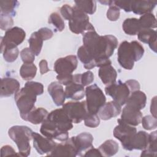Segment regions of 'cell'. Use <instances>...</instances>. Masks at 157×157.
<instances>
[{"label":"cell","mask_w":157,"mask_h":157,"mask_svg":"<svg viewBox=\"0 0 157 157\" xmlns=\"http://www.w3.org/2000/svg\"><path fill=\"white\" fill-rule=\"evenodd\" d=\"M83 46L94 59L96 66L111 64L109 59L118 46V40L113 35L99 36L94 30L83 34Z\"/></svg>","instance_id":"cell-1"},{"label":"cell","mask_w":157,"mask_h":157,"mask_svg":"<svg viewBox=\"0 0 157 157\" xmlns=\"http://www.w3.org/2000/svg\"><path fill=\"white\" fill-rule=\"evenodd\" d=\"M144 48L137 41L129 42L123 41L118 48V61L120 65L126 70H131L134 62L139 61L143 56Z\"/></svg>","instance_id":"cell-2"},{"label":"cell","mask_w":157,"mask_h":157,"mask_svg":"<svg viewBox=\"0 0 157 157\" xmlns=\"http://www.w3.org/2000/svg\"><path fill=\"white\" fill-rule=\"evenodd\" d=\"M33 131L26 126H13L8 131L10 138L15 142L18 149V156H28L30 154V140L33 139Z\"/></svg>","instance_id":"cell-3"},{"label":"cell","mask_w":157,"mask_h":157,"mask_svg":"<svg viewBox=\"0 0 157 157\" xmlns=\"http://www.w3.org/2000/svg\"><path fill=\"white\" fill-rule=\"evenodd\" d=\"M16 105L22 119L35 107L37 94L30 88L24 86L14 96Z\"/></svg>","instance_id":"cell-4"},{"label":"cell","mask_w":157,"mask_h":157,"mask_svg":"<svg viewBox=\"0 0 157 157\" xmlns=\"http://www.w3.org/2000/svg\"><path fill=\"white\" fill-rule=\"evenodd\" d=\"M85 92L88 112L93 114L98 113L106 101V98L103 91L96 84H93L87 86Z\"/></svg>","instance_id":"cell-5"},{"label":"cell","mask_w":157,"mask_h":157,"mask_svg":"<svg viewBox=\"0 0 157 157\" xmlns=\"http://www.w3.org/2000/svg\"><path fill=\"white\" fill-rule=\"evenodd\" d=\"M73 9L72 17L69 20L70 30L77 34H83L86 31L94 30V26L89 21V17L87 14L76 6H74Z\"/></svg>","instance_id":"cell-6"},{"label":"cell","mask_w":157,"mask_h":157,"mask_svg":"<svg viewBox=\"0 0 157 157\" xmlns=\"http://www.w3.org/2000/svg\"><path fill=\"white\" fill-rule=\"evenodd\" d=\"M63 109L71 121L75 124L80 123L89 113L86 101L68 102L63 105Z\"/></svg>","instance_id":"cell-7"},{"label":"cell","mask_w":157,"mask_h":157,"mask_svg":"<svg viewBox=\"0 0 157 157\" xmlns=\"http://www.w3.org/2000/svg\"><path fill=\"white\" fill-rule=\"evenodd\" d=\"M105 93L121 106L126 104L131 92L126 82H122L119 80L117 82L105 86Z\"/></svg>","instance_id":"cell-8"},{"label":"cell","mask_w":157,"mask_h":157,"mask_svg":"<svg viewBox=\"0 0 157 157\" xmlns=\"http://www.w3.org/2000/svg\"><path fill=\"white\" fill-rule=\"evenodd\" d=\"M46 119L61 131H68L73 128L72 122L63 108L52 110L48 113Z\"/></svg>","instance_id":"cell-9"},{"label":"cell","mask_w":157,"mask_h":157,"mask_svg":"<svg viewBox=\"0 0 157 157\" xmlns=\"http://www.w3.org/2000/svg\"><path fill=\"white\" fill-rule=\"evenodd\" d=\"M118 124L113 129L114 137L121 142L124 149H126L132 137L137 132V129L133 126L126 124L119 119L117 120Z\"/></svg>","instance_id":"cell-10"},{"label":"cell","mask_w":157,"mask_h":157,"mask_svg":"<svg viewBox=\"0 0 157 157\" xmlns=\"http://www.w3.org/2000/svg\"><path fill=\"white\" fill-rule=\"evenodd\" d=\"M25 37V31L20 27L15 26L8 29L4 36L1 37V50L6 45L17 47L23 42Z\"/></svg>","instance_id":"cell-11"},{"label":"cell","mask_w":157,"mask_h":157,"mask_svg":"<svg viewBox=\"0 0 157 157\" xmlns=\"http://www.w3.org/2000/svg\"><path fill=\"white\" fill-rule=\"evenodd\" d=\"M78 61L75 55H68L58 58L54 64V70L59 75L72 74L76 69Z\"/></svg>","instance_id":"cell-12"},{"label":"cell","mask_w":157,"mask_h":157,"mask_svg":"<svg viewBox=\"0 0 157 157\" xmlns=\"http://www.w3.org/2000/svg\"><path fill=\"white\" fill-rule=\"evenodd\" d=\"M33 146L40 155L48 154L56 146L57 144L52 139L47 137H43L40 134L33 132Z\"/></svg>","instance_id":"cell-13"},{"label":"cell","mask_w":157,"mask_h":157,"mask_svg":"<svg viewBox=\"0 0 157 157\" xmlns=\"http://www.w3.org/2000/svg\"><path fill=\"white\" fill-rule=\"evenodd\" d=\"M142 118V113L140 110L134 106L126 104L125 107L123 109L121 118L119 120L126 124L136 126L141 123Z\"/></svg>","instance_id":"cell-14"},{"label":"cell","mask_w":157,"mask_h":157,"mask_svg":"<svg viewBox=\"0 0 157 157\" xmlns=\"http://www.w3.org/2000/svg\"><path fill=\"white\" fill-rule=\"evenodd\" d=\"M40 131L43 136L47 137L56 139L61 142L67 140L69 137L67 131H61L58 130L47 119L42 123Z\"/></svg>","instance_id":"cell-15"},{"label":"cell","mask_w":157,"mask_h":157,"mask_svg":"<svg viewBox=\"0 0 157 157\" xmlns=\"http://www.w3.org/2000/svg\"><path fill=\"white\" fill-rule=\"evenodd\" d=\"M47 155L74 157L78 155V151L72 137H71L67 140L57 144L55 148L50 153L47 154Z\"/></svg>","instance_id":"cell-16"},{"label":"cell","mask_w":157,"mask_h":157,"mask_svg":"<svg viewBox=\"0 0 157 157\" xmlns=\"http://www.w3.org/2000/svg\"><path fill=\"white\" fill-rule=\"evenodd\" d=\"M149 142V134L144 131L136 132L131 139L126 150L132 151L133 150H143L147 148Z\"/></svg>","instance_id":"cell-17"},{"label":"cell","mask_w":157,"mask_h":157,"mask_svg":"<svg viewBox=\"0 0 157 157\" xmlns=\"http://www.w3.org/2000/svg\"><path fill=\"white\" fill-rule=\"evenodd\" d=\"M20 85L18 80L11 77H5L1 79L0 96L8 97L16 94L20 90Z\"/></svg>","instance_id":"cell-18"},{"label":"cell","mask_w":157,"mask_h":157,"mask_svg":"<svg viewBox=\"0 0 157 157\" xmlns=\"http://www.w3.org/2000/svg\"><path fill=\"white\" fill-rule=\"evenodd\" d=\"M121 112V105L114 101L105 102L98 111L99 117L103 120H108L118 116Z\"/></svg>","instance_id":"cell-19"},{"label":"cell","mask_w":157,"mask_h":157,"mask_svg":"<svg viewBox=\"0 0 157 157\" xmlns=\"http://www.w3.org/2000/svg\"><path fill=\"white\" fill-rule=\"evenodd\" d=\"M72 139L77 148L78 155L93 147V137L89 132H82L77 136L72 137Z\"/></svg>","instance_id":"cell-20"},{"label":"cell","mask_w":157,"mask_h":157,"mask_svg":"<svg viewBox=\"0 0 157 157\" xmlns=\"http://www.w3.org/2000/svg\"><path fill=\"white\" fill-rule=\"evenodd\" d=\"M47 91L56 105L61 106L64 104L66 96L63 87L61 83L57 82H52L48 85Z\"/></svg>","instance_id":"cell-21"},{"label":"cell","mask_w":157,"mask_h":157,"mask_svg":"<svg viewBox=\"0 0 157 157\" xmlns=\"http://www.w3.org/2000/svg\"><path fill=\"white\" fill-rule=\"evenodd\" d=\"M156 4V1H131V11L137 15H144L150 13L155 7Z\"/></svg>","instance_id":"cell-22"},{"label":"cell","mask_w":157,"mask_h":157,"mask_svg":"<svg viewBox=\"0 0 157 157\" xmlns=\"http://www.w3.org/2000/svg\"><path fill=\"white\" fill-rule=\"evenodd\" d=\"M138 39L143 43L148 44L154 52H156V31L152 29H141L137 33Z\"/></svg>","instance_id":"cell-23"},{"label":"cell","mask_w":157,"mask_h":157,"mask_svg":"<svg viewBox=\"0 0 157 157\" xmlns=\"http://www.w3.org/2000/svg\"><path fill=\"white\" fill-rule=\"evenodd\" d=\"M98 75L102 83L107 86L116 82L117 72L111 64H109L99 68Z\"/></svg>","instance_id":"cell-24"},{"label":"cell","mask_w":157,"mask_h":157,"mask_svg":"<svg viewBox=\"0 0 157 157\" xmlns=\"http://www.w3.org/2000/svg\"><path fill=\"white\" fill-rule=\"evenodd\" d=\"M65 96L66 98L78 101L83 98L85 95L84 86L78 83L72 82L65 88Z\"/></svg>","instance_id":"cell-25"},{"label":"cell","mask_w":157,"mask_h":157,"mask_svg":"<svg viewBox=\"0 0 157 157\" xmlns=\"http://www.w3.org/2000/svg\"><path fill=\"white\" fill-rule=\"evenodd\" d=\"M48 115V111L42 107H34L24 118L23 120L29 121L33 124H38L42 123Z\"/></svg>","instance_id":"cell-26"},{"label":"cell","mask_w":157,"mask_h":157,"mask_svg":"<svg viewBox=\"0 0 157 157\" xmlns=\"http://www.w3.org/2000/svg\"><path fill=\"white\" fill-rule=\"evenodd\" d=\"M146 102V94L143 91L137 90L131 93L126 102V104L134 106L139 110H142L145 107Z\"/></svg>","instance_id":"cell-27"},{"label":"cell","mask_w":157,"mask_h":157,"mask_svg":"<svg viewBox=\"0 0 157 157\" xmlns=\"http://www.w3.org/2000/svg\"><path fill=\"white\" fill-rule=\"evenodd\" d=\"M122 28L124 32L130 36L137 34L139 31L142 29L139 19L136 18H129L124 20L122 24Z\"/></svg>","instance_id":"cell-28"},{"label":"cell","mask_w":157,"mask_h":157,"mask_svg":"<svg viewBox=\"0 0 157 157\" xmlns=\"http://www.w3.org/2000/svg\"><path fill=\"white\" fill-rule=\"evenodd\" d=\"M118 144L112 139L105 140L99 147L102 156L110 157L115 155L118 151Z\"/></svg>","instance_id":"cell-29"},{"label":"cell","mask_w":157,"mask_h":157,"mask_svg":"<svg viewBox=\"0 0 157 157\" xmlns=\"http://www.w3.org/2000/svg\"><path fill=\"white\" fill-rule=\"evenodd\" d=\"M77 56L80 61L83 64L84 67L86 69H91L96 66L94 59L89 54L83 45L80 46L77 50Z\"/></svg>","instance_id":"cell-30"},{"label":"cell","mask_w":157,"mask_h":157,"mask_svg":"<svg viewBox=\"0 0 157 157\" xmlns=\"http://www.w3.org/2000/svg\"><path fill=\"white\" fill-rule=\"evenodd\" d=\"M156 131L149 134L148 145L147 148L143 150L140 156H152L156 157L157 154V140Z\"/></svg>","instance_id":"cell-31"},{"label":"cell","mask_w":157,"mask_h":157,"mask_svg":"<svg viewBox=\"0 0 157 157\" xmlns=\"http://www.w3.org/2000/svg\"><path fill=\"white\" fill-rule=\"evenodd\" d=\"M19 5V2L13 0H1L0 1L1 14L15 16L16 9Z\"/></svg>","instance_id":"cell-32"},{"label":"cell","mask_w":157,"mask_h":157,"mask_svg":"<svg viewBox=\"0 0 157 157\" xmlns=\"http://www.w3.org/2000/svg\"><path fill=\"white\" fill-rule=\"evenodd\" d=\"M43 41L44 40L37 31L33 33L28 39L29 48L35 55L37 56L40 54L43 45Z\"/></svg>","instance_id":"cell-33"},{"label":"cell","mask_w":157,"mask_h":157,"mask_svg":"<svg viewBox=\"0 0 157 157\" xmlns=\"http://www.w3.org/2000/svg\"><path fill=\"white\" fill-rule=\"evenodd\" d=\"M37 72V67L33 63H24L20 69V74L25 80H29L34 78Z\"/></svg>","instance_id":"cell-34"},{"label":"cell","mask_w":157,"mask_h":157,"mask_svg":"<svg viewBox=\"0 0 157 157\" xmlns=\"http://www.w3.org/2000/svg\"><path fill=\"white\" fill-rule=\"evenodd\" d=\"M1 53H2L5 61L12 63L17 59L19 54V50L17 46L6 45L1 50Z\"/></svg>","instance_id":"cell-35"},{"label":"cell","mask_w":157,"mask_h":157,"mask_svg":"<svg viewBox=\"0 0 157 157\" xmlns=\"http://www.w3.org/2000/svg\"><path fill=\"white\" fill-rule=\"evenodd\" d=\"M142 29H153L157 26V22L155 15L151 13H147L142 15L139 19Z\"/></svg>","instance_id":"cell-36"},{"label":"cell","mask_w":157,"mask_h":157,"mask_svg":"<svg viewBox=\"0 0 157 157\" xmlns=\"http://www.w3.org/2000/svg\"><path fill=\"white\" fill-rule=\"evenodd\" d=\"M75 6L86 14H93L96 10L95 1H75Z\"/></svg>","instance_id":"cell-37"},{"label":"cell","mask_w":157,"mask_h":157,"mask_svg":"<svg viewBox=\"0 0 157 157\" xmlns=\"http://www.w3.org/2000/svg\"><path fill=\"white\" fill-rule=\"evenodd\" d=\"M48 22L50 24H52L57 29L58 31H62L65 28V25L64 20L61 18L59 13L55 12L50 14Z\"/></svg>","instance_id":"cell-38"},{"label":"cell","mask_w":157,"mask_h":157,"mask_svg":"<svg viewBox=\"0 0 157 157\" xmlns=\"http://www.w3.org/2000/svg\"><path fill=\"white\" fill-rule=\"evenodd\" d=\"M141 123L142 127L146 130L155 129L157 127L156 118L152 115H146L142 117Z\"/></svg>","instance_id":"cell-39"},{"label":"cell","mask_w":157,"mask_h":157,"mask_svg":"<svg viewBox=\"0 0 157 157\" xmlns=\"http://www.w3.org/2000/svg\"><path fill=\"white\" fill-rule=\"evenodd\" d=\"M84 123L86 126L89 128H96L100 123V118L98 113L93 114L89 113L84 119Z\"/></svg>","instance_id":"cell-40"},{"label":"cell","mask_w":157,"mask_h":157,"mask_svg":"<svg viewBox=\"0 0 157 157\" xmlns=\"http://www.w3.org/2000/svg\"><path fill=\"white\" fill-rule=\"evenodd\" d=\"M13 25V20L12 16L1 14L0 15V28L2 30L7 31L12 28Z\"/></svg>","instance_id":"cell-41"},{"label":"cell","mask_w":157,"mask_h":157,"mask_svg":"<svg viewBox=\"0 0 157 157\" xmlns=\"http://www.w3.org/2000/svg\"><path fill=\"white\" fill-rule=\"evenodd\" d=\"M20 56L24 63H33L35 59V54L29 48H25L20 52Z\"/></svg>","instance_id":"cell-42"},{"label":"cell","mask_w":157,"mask_h":157,"mask_svg":"<svg viewBox=\"0 0 157 157\" xmlns=\"http://www.w3.org/2000/svg\"><path fill=\"white\" fill-rule=\"evenodd\" d=\"M120 15V9L115 6L113 3L112 6H109V8L107 11V18L108 20L112 21H117L119 18Z\"/></svg>","instance_id":"cell-43"},{"label":"cell","mask_w":157,"mask_h":157,"mask_svg":"<svg viewBox=\"0 0 157 157\" xmlns=\"http://www.w3.org/2000/svg\"><path fill=\"white\" fill-rule=\"evenodd\" d=\"M25 86L32 90L37 94V96L40 95L44 93V86L41 83L39 82L28 81L25 83Z\"/></svg>","instance_id":"cell-44"},{"label":"cell","mask_w":157,"mask_h":157,"mask_svg":"<svg viewBox=\"0 0 157 157\" xmlns=\"http://www.w3.org/2000/svg\"><path fill=\"white\" fill-rule=\"evenodd\" d=\"M74 12L73 7L70 6L68 4H64L60 8V13L63 18L66 20H69L72 17Z\"/></svg>","instance_id":"cell-45"},{"label":"cell","mask_w":157,"mask_h":157,"mask_svg":"<svg viewBox=\"0 0 157 157\" xmlns=\"http://www.w3.org/2000/svg\"><path fill=\"white\" fill-rule=\"evenodd\" d=\"M94 80V74L91 71H86L83 74H81V84L84 86H87L91 83Z\"/></svg>","instance_id":"cell-46"},{"label":"cell","mask_w":157,"mask_h":157,"mask_svg":"<svg viewBox=\"0 0 157 157\" xmlns=\"http://www.w3.org/2000/svg\"><path fill=\"white\" fill-rule=\"evenodd\" d=\"M113 4L126 12H131V1H113Z\"/></svg>","instance_id":"cell-47"},{"label":"cell","mask_w":157,"mask_h":157,"mask_svg":"<svg viewBox=\"0 0 157 157\" xmlns=\"http://www.w3.org/2000/svg\"><path fill=\"white\" fill-rule=\"evenodd\" d=\"M56 79L58 80V82L61 85L67 86L74 82V75L72 74H69V75H58L56 76Z\"/></svg>","instance_id":"cell-48"},{"label":"cell","mask_w":157,"mask_h":157,"mask_svg":"<svg viewBox=\"0 0 157 157\" xmlns=\"http://www.w3.org/2000/svg\"><path fill=\"white\" fill-rule=\"evenodd\" d=\"M44 40H47L51 39L53 36V31L48 28H41L37 31Z\"/></svg>","instance_id":"cell-49"},{"label":"cell","mask_w":157,"mask_h":157,"mask_svg":"<svg viewBox=\"0 0 157 157\" xmlns=\"http://www.w3.org/2000/svg\"><path fill=\"white\" fill-rule=\"evenodd\" d=\"M18 156V154L16 153L14 149L10 145H6L3 146L1 148V156Z\"/></svg>","instance_id":"cell-50"},{"label":"cell","mask_w":157,"mask_h":157,"mask_svg":"<svg viewBox=\"0 0 157 157\" xmlns=\"http://www.w3.org/2000/svg\"><path fill=\"white\" fill-rule=\"evenodd\" d=\"M125 82L127 84V85L128 86L131 93H132L135 91H137V90H139L140 84L137 80L131 79V80H128L126 81Z\"/></svg>","instance_id":"cell-51"},{"label":"cell","mask_w":157,"mask_h":157,"mask_svg":"<svg viewBox=\"0 0 157 157\" xmlns=\"http://www.w3.org/2000/svg\"><path fill=\"white\" fill-rule=\"evenodd\" d=\"M84 156H102V155L100 152V151L99 150V149L95 148L93 147H91L90 148L88 149V151H86L85 153V155H83Z\"/></svg>","instance_id":"cell-52"},{"label":"cell","mask_w":157,"mask_h":157,"mask_svg":"<svg viewBox=\"0 0 157 157\" xmlns=\"http://www.w3.org/2000/svg\"><path fill=\"white\" fill-rule=\"evenodd\" d=\"M39 66L40 69V72L42 75L47 73L50 71L48 67V63L47 61L45 59L41 60L39 63Z\"/></svg>","instance_id":"cell-53"},{"label":"cell","mask_w":157,"mask_h":157,"mask_svg":"<svg viewBox=\"0 0 157 157\" xmlns=\"http://www.w3.org/2000/svg\"><path fill=\"white\" fill-rule=\"evenodd\" d=\"M156 97L155 96L153 99L151 100V105H150V112L152 114V116L156 118Z\"/></svg>","instance_id":"cell-54"}]
</instances>
